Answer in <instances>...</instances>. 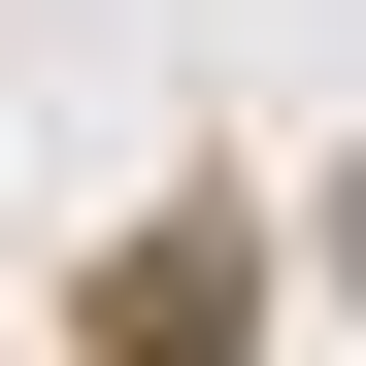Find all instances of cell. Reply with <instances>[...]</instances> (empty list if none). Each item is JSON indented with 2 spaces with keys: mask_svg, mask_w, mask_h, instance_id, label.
Returning a JSON list of instances; mask_svg holds the SVG:
<instances>
[{
  "mask_svg": "<svg viewBox=\"0 0 366 366\" xmlns=\"http://www.w3.org/2000/svg\"><path fill=\"white\" fill-rule=\"evenodd\" d=\"M67 366H267V167H167L67 267Z\"/></svg>",
  "mask_w": 366,
  "mask_h": 366,
  "instance_id": "1",
  "label": "cell"
}]
</instances>
